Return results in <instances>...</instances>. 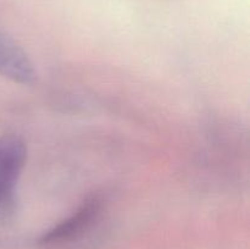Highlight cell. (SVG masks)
Listing matches in <instances>:
<instances>
[{
	"label": "cell",
	"mask_w": 250,
	"mask_h": 249,
	"mask_svg": "<svg viewBox=\"0 0 250 249\" xmlns=\"http://www.w3.org/2000/svg\"><path fill=\"white\" fill-rule=\"evenodd\" d=\"M26 159L27 149L23 142L15 137L0 139V209L14 203Z\"/></svg>",
	"instance_id": "obj_1"
},
{
	"label": "cell",
	"mask_w": 250,
	"mask_h": 249,
	"mask_svg": "<svg viewBox=\"0 0 250 249\" xmlns=\"http://www.w3.org/2000/svg\"><path fill=\"white\" fill-rule=\"evenodd\" d=\"M0 76L20 84H32L37 78L34 65L14 39L0 31Z\"/></svg>",
	"instance_id": "obj_2"
},
{
	"label": "cell",
	"mask_w": 250,
	"mask_h": 249,
	"mask_svg": "<svg viewBox=\"0 0 250 249\" xmlns=\"http://www.w3.org/2000/svg\"><path fill=\"white\" fill-rule=\"evenodd\" d=\"M100 208H102V200L99 198H89L71 216L46 231L41 237L39 243L54 244L72 238L75 234L80 233L85 226H88L94 220V217L99 214Z\"/></svg>",
	"instance_id": "obj_3"
}]
</instances>
